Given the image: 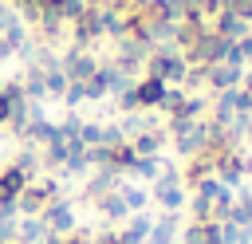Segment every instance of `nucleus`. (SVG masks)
Here are the masks:
<instances>
[{"label": "nucleus", "instance_id": "obj_1", "mask_svg": "<svg viewBox=\"0 0 252 244\" xmlns=\"http://www.w3.org/2000/svg\"><path fill=\"white\" fill-rule=\"evenodd\" d=\"M185 71H189V63H185V55H181L173 43H158V47L146 55V67H142V75H154V79H161L165 87H181Z\"/></svg>", "mask_w": 252, "mask_h": 244}, {"label": "nucleus", "instance_id": "obj_2", "mask_svg": "<svg viewBox=\"0 0 252 244\" xmlns=\"http://www.w3.org/2000/svg\"><path fill=\"white\" fill-rule=\"evenodd\" d=\"M67 31H71V47H79V51L98 47V39H106V28H102V8H83V12L67 24Z\"/></svg>", "mask_w": 252, "mask_h": 244}, {"label": "nucleus", "instance_id": "obj_3", "mask_svg": "<svg viewBox=\"0 0 252 244\" xmlns=\"http://www.w3.org/2000/svg\"><path fill=\"white\" fill-rule=\"evenodd\" d=\"M154 47H146V43H138L134 35H122V39H114V55H110V63L114 67H122L126 75H134V71H142L146 67V55H150Z\"/></svg>", "mask_w": 252, "mask_h": 244}, {"label": "nucleus", "instance_id": "obj_4", "mask_svg": "<svg viewBox=\"0 0 252 244\" xmlns=\"http://www.w3.org/2000/svg\"><path fill=\"white\" fill-rule=\"evenodd\" d=\"M59 67L67 75V83H87L94 71H98V55L94 51H79V47H67L59 55Z\"/></svg>", "mask_w": 252, "mask_h": 244}, {"label": "nucleus", "instance_id": "obj_5", "mask_svg": "<svg viewBox=\"0 0 252 244\" xmlns=\"http://www.w3.org/2000/svg\"><path fill=\"white\" fill-rule=\"evenodd\" d=\"M39 220H43V232L47 236H67V232H75L79 224H75V209H71V201H51L43 213H39Z\"/></svg>", "mask_w": 252, "mask_h": 244}, {"label": "nucleus", "instance_id": "obj_6", "mask_svg": "<svg viewBox=\"0 0 252 244\" xmlns=\"http://www.w3.org/2000/svg\"><path fill=\"white\" fill-rule=\"evenodd\" d=\"M213 177L220 181V185H228V189H240L244 185V150L236 146V150H228V153H220L217 157V169H213Z\"/></svg>", "mask_w": 252, "mask_h": 244}, {"label": "nucleus", "instance_id": "obj_7", "mask_svg": "<svg viewBox=\"0 0 252 244\" xmlns=\"http://www.w3.org/2000/svg\"><path fill=\"white\" fill-rule=\"evenodd\" d=\"M24 173L16 169V165H8V169H0V213L4 216H16V197L24 193Z\"/></svg>", "mask_w": 252, "mask_h": 244}, {"label": "nucleus", "instance_id": "obj_8", "mask_svg": "<svg viewBox=\"0 0 252 244\" xmlns=\"http://www.w3.org/2000/svg\"><path fill=\"white\" fill-rule=\"evenodd\" d=\"M244 67H228V63H213V67H205V87L217 94V91H232V87H240L244 83Z\"/></svg>", "mask_w": 252, "mask_h": 244}, {"label": "nucleus", "instance_id": "obj_9", "mask_svg": "<svg viewBox=\"0 0 252 244\" xmlns=\"http://www.w3.org/2000/svg\"><path fill=\"white\" fill-rule=\"evenodd\" d=\"M205 31H209V20H205V16H181L177 28H173V47H177V51H189Z\"/></svg>", "mask_w": 252, "mask_h": 244}, {"label": "nucleus", "instance_id": "obj_10", "mask_svg": "<svg viewBox=\"0 0 252 244\" xmlns=\"http://www.w3.org/2000/svg\"><path fill=\"white\" fill-rule=\"evenodd\" d=\"M213 169H217V157H213V153H193V157H185V165H181V185H185V189H197L205 177H213Z\"/></svg>", "mask_w": 252, "mask_h": 244}, {"label": "nucleus", "instance_id": "obj_11", "mask_svg": "<svg viewBox=\"0 0 252 244\" xmlns=\"http://www.w3.org/2000/svg\"><path fill=\"white\" fill-rule=\"evenodd\" d=\"M209 31H217V35H224V39H244L248 31H252V24L244 20V16H236V12H217L213 20H209Z\"/></svg>", "mask_w": 252, "mask_h": 244}, {"label": "nucleus", "instance_id": "obj_12", "mask_svg": "<svg viewBox=\"0 0 252 244\" xmlns=\"http://www.w3.org/2000/svg\"><path fill=\"white\" fill-rule=\"evenodd\" d=\"M169 146V138H165V130L161 126H154V130H142V134H134L130 138V150L138 153V157H161V150Z\"/></svg>", "mask_w": 252, "mask_h": 244}, {"label": "nucleus", "instance_id": "obj_13", "mask_svg": "<svg viewBox=\"0 0 252 244\" xmlns=\"http://www.w3.org/2000/svg\"><path fill=\"white\" fill-rule=\"evenodd\" d=\"M47 205H51V197H47V189H43L39 181L24 185V193L16 197V213H20V216H39Z\"/></svg>", "mask_w": 252, "mask_h": 244}, {"label": "nucleus", "instance_id": "obj_14", "mask_svg": "<svg viewBox=\"0 0 252 244\" xmlns=\"http://www.w3.org/2000/svg\"><path fill=\"white\" fill-rule=\"evenodd\" d=\"M177 232H181V213H161V216L150 224L146 244H173V240H177Z\"/></svg>", "mask_w": 252, "mask_h": 244}, {"label": "nucleus", "instance_id": "obj_15", "mask_svg": "<svg viewBox=\"0 0 252 244\" xmlns=\"http://www.w3.org/2000/svg\"><path fill=\"white\" fill-rule=\"evenodd\" d=\"M134 94H138L142 110H158V102L165 98V83L154 79V75H142V79H134Z\"/></svg>", "mask_w": 252, "mask_h": 244}, {"label": "nucleus", "instance_id": "obj_16", "mask_svg": "<svg viewBox=\"0 0 252 244\" xmlns=\"http://www.w3.org/2000/svg\"><path fill=\"white\" fill-rule=\"evenodd\" d=\"M118 185H122V177H118V173L94 169V177H91V181L83 185V201H87V205H94L98 197H106V193H110V189H118Z\"/></svg>", "mask_w": 252, "mask_h": 244}, {"label": "nucleus", "instance_id": "obj_17", "mask_svg": "<svg viewBox=\"0 0 252 244\" xmlns=\"http://www.w3.org/2000/svg\"><path fill=\"white\" fill-rule=\"evenodd\" d=\"M94 209H98V213H102V216H106L110 224H122V220L130 216L126 201H122V185H118V189H110L106 197H98V201H94Z\"/></svg>", "mask_w": 252, "mask_h": 244}, {"label": "nucleus", "instance_id": "obj_18", "mask_svg": "<svg viewBox=\"0 0 252 244\" xmlns=\"http://www.w3.org/2000/svg\"><path fill=\"white\" fill-rule=\"evenodd\" d=\"M122 224H126V228L118 232V240H122V244H146V232H150L154 216H146V213H130Z\"/></svg>", "mask_w": 252, "mask_h": 244}, {"label": "nucleus", "instance_id": "obj_19", "mask_svg": "<svg viewBox=\"0 0 252 244\" xmlns=\"http://www.w3.org/2000/svg\"><path fill=\"white\" fill-rule=\"evenodd\" d=\"M205 114H209V98L205 94H181V102L165 118H205Z\"/></svg>", "mask_w": 252, "mask_h": 244}, {"label": "nucleus", "instance_id": "obj_20", "mask_svg": "<svg viewBox=\"0 0 252 244\" xmlns=\"http://www.w3.org/2000/svg\"><path fill=\"white\" fill-rule=\"evenodd\" d=\"M51 130H55V122L47 118V114H39V118H28V126H24V146H47V138H51Z\"/></svg>", "mask_w": 252, "mask_h": 244}, {"label": "nucleus", "instance_id": "obj_21", "mask_svg": "<svg viewBox=\"0 0 252 244\" xmlns=\"http://www.w3.org/2000/svg\"><path fill=\"white\" fill-rule=\"evenodd\" d=\"M43 220L39 216H24L20 224H16V244H43Z\"/></svg>", "mask_w": 252, "mask_h": 244}, {"label": "nucleus", "instance_id": "obj_22", "mask_svg": "<svg viewBox=\"0 0 252 244\" xmlns=\"http://www.w3.org/2000/svg\"><path fill=\"white\" fill-rule=\"evenodd\" d=\"M91 161H87V146L83 142H67V161H63V173H87Z\"/></svg>", "mask_w": 252, "mask_h": 244}, {"label": "nucleus", "instance_id": "obj_23", "mask_svg": "<svg viewBox=\"0 0 252 244\" xmlns=\"http://www.w3.org/2000/svg\"><path fill=\"white\" fill-rule=\"evenodd\" d=\"M20 173H24V181L32 185L35 181V173H39V153H35V146H24L20 153H16V161H12Z\"/></svg>", "mask_w": 252, "mask_h": 244}, {"label": "nucleus", "instance_id": "obj_24", "mask_svg": "<svg viewBox=\"0 0 252 244\" xmlns=\"http://www.w3.org/2000/svg\"><path fill=\"white\" fill-rule=\"evenodd\" d=\"M122 201H126V209H130V213H146L150 193H146V189H138V185H126V181H122Z\"/></svg>", "mask_w": 252, "mask_h": 244}, {"label": "nucleus", "instance_id": "obj_25", "mask_svg": "<svg viewBox=\"0 0 252 244\" xmlns=\"http://www.w3.org/2000/svg\"><path fill=\"white\" fill-rule=\"evenodd\" d=\"M158 169H161V157H138V161L130 165V177H138V181H154Z\"/></svg>", "mask_w": 252, "mask_h": 244}, {"label": "nucleus", "instance_id": "obj_26", "mask_svg": "<svg viewBox=\"0 0 252 244\" xmlns=\"http://www.w3.org/2000/svg\"><path fill=\"white\" fill-rule=\"evenodd\" d=\"M43 87H47V98H59V94L67 91V75H63V67H51L47 79H43Z\"/></svg>", "mask_w": 252, "mask_h": 244}, {"label": "nucleus", "instance_id": "obj_27", "mask_svg": "<svg viewBox=\"0 0 252 244\" xmlns=\"http://www.w3.org/2000/svg\"><path fill=\"white\" fill-rule=\"evenodd\" d=\"M114 110H118V114H138V110H142V106H138V94H134V83H130L122 94H114Z\"/></svg>", "mask_w": 252, "mask_h": 244}, {"label": "nucleus", "instance_id": "obj_28", "mask_svg": "<svg viewBox=\"0 0 252 244\" xmlns=\"http://www.w3.org/2000/svg\"><path fill=\"white\" fill-rule=\"evenodd\" d=\"M79 126H83V118H79V114H67L63 122H55V134H59L63 142H79Z\"/></svg>", "mask_w": 252, "mask_h": 244}, {"label": "nucleus", "instance_id": "obj_29", "mask_svg": "<svg viewBox=\"0 0 252 244\" xmlns=\"http://www.w3.org/2000/svg\"><path fill=\"white\" fill-rule=\"evenodd\" d=\"M83 91H87V102H102V98H106V83H102V71H94V75L83 83Z\"/></svg>", "mask_w": 252, "mask_h": 244}, {"label": "nucleus", "instance_id": "obj_30", "mask_svg": "<svg viewBox=\"0 0 252 244\" xmlns=\"http://www.w3.org/2000/svg\"><path fill=\"white\" fill-rule=\"evenodd\" d=\"M59 102H63L67 110H75V106H83V102H87V91H83V83H67V91L59 94Z\"/></svg>", "mask_w": 252, "mask_h": 244}, {"label": "nucleus", "instance_id": "obj_31", "mask_svg": "<svg viewBox=\"0 0 252 244\" xmlns=\"http://www.w3.org/2000/svg\"><path fill=\"white\" fill-rule=\"evenodd\" d=\"M126 142V134H122V126L118 122H102V134H98V146H122Z\"/></svg>", "mask_w": 252, "mask_h": 244}, {"label": "nucleus", "instance_id": "obj_32", "mask_svg": "<svg viewBox=\"0 0 252 244\" xmlns=\"http://www.w3.org/2000/svg\"><path fill=\"white\" fill-rule=\"evenodd\" d=\"M98 134H102V122H83L79 126V142L83 146H98Z\"/></svg>", "mask_w": 252, "mask_h": 244}, {"label": "nucleus", "instance_id": "obj_33", "mask_svg": "<svg viewBox=\"0 0 252 244\" xmlns=\"http://www.w3.org/2000/svg\"><path fill=\"white\" fill-rule=\"evenodd\" d=\"M83 8H87L83 0H59V4H55V12L63 16V24H71V20H75V16L83 12Z\"/></svg>", "mask_w": 252, "mask_h": 244}, {"label": "nucleus", "instance_id": "obj_34", "mask_svg": "<svg viewBox=\"0 0 252 244\" xmlns=\"http://www.w3.org/2000/svg\"><path fill=\"white\" fill-rule=\"evenodd\" d=\"M8 118H12V102H8L4 94H0V130L8 126Z\"/></svg>", "mask_w": 252, "mask_h": 244}, {"label": "nucleus", "instance_id": "obj_35", "mask_svg": "<svg viewBox=\"0 0 252 244\" xmlns=\"http://www.w3.org/2000/svg\"><path fill=\"white\" fill-rule=\"evenodd\" d=\"M94 244H122V240H118V232H114V228H106V232H98V240H94Z\"/></svg>", "mask_w": 252, "mask_h": 244}, {"label": "nucleus", "instance_id": "obj_36", "mask_svg": "<svg viewBox=\"0 0 252 244\" xmlns=\"http://www.w3.org/2000/svg\"><path fill=\"white\" fill-rule=\"evenodd\" d=\"M39 4H43V8H55V4H59V0H39Z\"/></svg>", "mask_w": 252, "mask_h": 244}, {"label": "nucleus", "instance_id": "obj_37", "mask_svg": "<svg viewBox=\"0 0 252 244\" xmlns=\"http://www.w3.org/2000/svg\"><path fill=\"white\" fill-rule=\"evenodd\" d=\"M0 91H4V75H0Z\"/></svg>", "mask_w": 252, "mask_h": 244}]
</instances>
